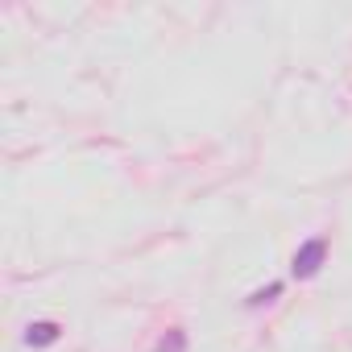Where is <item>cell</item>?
<instances>
[{
    "mask_svg": "<svg viewBox=\"0 0 352 352\" xmlns=\"http://www.w3.org/2000/svg\"><path fill=\"white\" fill-rule=\"evenodd\" d=\"M282 294V282H270V286H261V290H253L249 298H245V307H261V302H274Z\"/></svg>",
    "mask_w": 352,
    "mask_h": 352,
    "instance_id": "4",
    "label": "cell"
},
{
    "mask_svg": "<svg viewBox=\"0 0 352 352\" xmlns=\"http://www.w3.org/2000/svg\"><path fill=\"white\" fill-rule=\"evenodd\" d=\"M323 261H327V241H323V236H311V241L298 245V253H294V261H290V274H294V278H315V274L323 270Z\"/></svg>",
    "mask_w": 352,
    "mask_h": 352,
    "instance_id": "1",
    "label": "cell"
},
{
    "mask_svg": "<svg viewBox=\"0 0 352 352\" xmlns=\"http://www.w3.org/2000/svg\"><path fill=\"white\" fill-rule=\"evenodd\" d=\"M63 336V327L58 323H50V319H38V323H30V331H25V344H34V348H46V344H54Z\"/></svg>",
    "mask_w": 352,
    "mask_h": 352,
    "instance_id": "2",
    "label": "cell"
},
{
    "mask_svg": "<svg viewBox=\"0 0 352 352\" xmlns=\"http://www.w3.org/2000/svg\"><path fill=\"white\" fill-rule=\"evenodd\" d=\"M153 352H187V331L183 327H166L153 344Z\"/></svg>",
    "mask_w": 352,
    "mask_h": 352,
    "instance_id": "3",
    "label": "cell"
}]
</instances>
